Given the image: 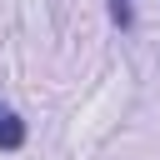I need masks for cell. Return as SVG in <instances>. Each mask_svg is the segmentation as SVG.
<instances>
[{
	"mask_svg": "<svg viewBox=\"0 0 160 160\" xmlns=\"http://www.w3.org/2000/svg\"><path fill=\"white\" fill-rule=\"evenodd\" d=\"M20 145H25V120L10 105H0V150H20Z\"/></svg>",
	"mask_w": 160,
	"mask_h": 160,
	"instance_id": "cell-1",
	"label": "cell"
},
{
	"mask_svg": "<svg viewBox=\"0 0 160 160\" xmlns=\"http://www.w3.org/2000/svg\"><path fill=\"white\" fill-rule=\"evenodd\" d=\"M110 20H115L120 30H130V25H135V5H130V0H110Z\"/></svg>",
	"mask_w": 160,
	"mask_h": 160,
	"instance_id": "cell-2",
	"label": "cell"
}]
</instances>
